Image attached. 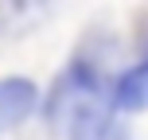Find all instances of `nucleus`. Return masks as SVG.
Masks as SVG:
<instances>
[{
  "label": "nucleus",
  "instance_id": "obj_1",
  "mask_svg": "<svg viewBox=\"0 0 148 140\" xmlns=\"http://www.w3.org/2000/svg\"><path fill=\"white\" fill-rule=\"evenodd\" d=\"M113 101V89L101 86L90 66H74L51 94V121L70 140H94L105 128V109Z\"/></svg>",
  "mask_w": 148,
  "mask_h": 140
},
{
  "label": "nucleus",
  "instance_id": "obj_3",
  "mask_svg": "<svg viewBox=\"0 0 148 140\" xmlns=\"http://www.w3.org/2000/svg\"><path fill=\"white\" fill-rule=\"evenodd\" d=\"M113 105L121 109H148V59L125 70L113 86Z\"/></svg>",
  "mask_w": 148,
  "mask_h": 140
},
{
  "label": "nucleus",
  "instance_id": "obj_2",
  "mask_svg": "<svg viewBox=\"0 0 148 140\" xmlns=\"http://www.w3.org/2000/svg\"><path fill=\"white\" fill-rule=\"evenodd\" d=\"M35 109V86L27 78H0V132L20 125Z\"/></svg>",
  "mask_w": 148,
  "mask_h": 140
}]
</instances>
